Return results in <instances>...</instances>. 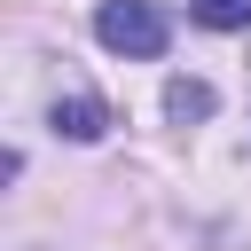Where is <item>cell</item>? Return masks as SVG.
Instances as JSON below:
<instances>
[{
  "mask_svg": "<svg viewBox=\"0 0 251 251\" xmlns=\"http://www.w3.org/2000/svg\"><path fill=\"white\" fill-rule=\"evenodd\" d=\"M55 133H63V141H102V133H110L102 94H63V102H55Z\"/></svg>",
  "mask_w": 251,
  "mask_h": 251,
  "instance_id": "7a4b0ae2",
  "label": "cell"
},
{
  "mask_svg": "<svg viewBox=\"0 0 251 251\" xmlns=\"http://www.w3.org/2000/svg\"><path fill=\"white\" fill-rule=\"evenodd\" d=\"M188 16H196L204 31H243V24H251V0H188Z\"/></svg>",
  "mask_w": 251,
  "mask_h": 251,
  "instance_id": "277c9868",
  "label": "cell"
},
{
  "mask_svg": "<svg viewBox=\"0 0 251 251\" xmlns=\"http://www.w3.org/2000/svg\"><path fill=\"white\" fill-rule=\"evenodd\" d=\"M94 39H102L110 55L149 63V55H165L173 24H165V8H157V0H102V8H94Z\"/></svg>",
  "mask_w": 251,
  "mask_h": 251,
  "instance_id": "6da1fadb",
  "label": "cell"
},
{
  "mask_svg": "<svg viewBox=\"0 0 251 251\" xmlns=\"http://www.w3.org/2000/svg\"><path fill=\"white\" fill-rule=\"evenodd\" d=\"M212 102H220V94H212L204 78H173V86H165V118H173V126H196V118H212Z\"/></svg>",
  "mask_w": 251,
  "mask_h": 251,
  "instance_id": "3957f363",
  "label": "cell"
}]
</instances>
